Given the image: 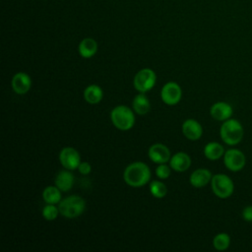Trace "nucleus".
<instances>
[{
	"instance_id": "1",
	"label": "nucleus",
	"mask_w": 252,
	"mask_h": 252,
	"mask_svg": "<svg viewBox=\"0 0 252 252\" xmlns=\"http://www.w3.org/2000/svg\"><path fill=\"white\" fill-rule=\"evenodd\" d=\"M151 178L150 167L142 161H135L128 164L123 172V179L126 184L132 187L146 185Z\"/></svg>"
},
{
	"instance_id": "2",
	"label": "nucleus",
	"mask_w": 252,
	"mask_h": 252,
	"mask_svg": "<svg viewBox=\"0 0 252 252\" xmlns=\"http://www.w3.org/2000/svg\"><path fill=\"white\" fill-rule=\"evenodd\" d=\"M59 213L65 218L74 219L81 216L86 209V201L78 196L71 195L59 202Z\"/></svg>"
},
{
	"instance_id": "3",
	"label": "nucleus",
	"mask_w": 252,
	"mask_h": 252,
	"mask_svg": "<svg viewBox=\"0 0 252 252\" xmlns=\"http://www.w3.org/2000/svg\"><path fill=\"white\" fill-rule=\"evenodd\" d=\"M110 119L113 125L121 130H130L135 124V115L131 108L126 105H117L110 112Z\"/></svg>"
},
{
	"instance_id": "4",
	"label": "nucleus",
	"mask_w": 252,
	"mask_h": 252,
	"mask_svg": "<svg viewBox=\"0 0 252 252\" xmlns=\"http://www.w3.org/2000/svg\"><path fill=\"white\" fill-rule=\"evenodd\" d=\"M221 140L229 145L234 146L237 145L243 137V128L240 122L235 119H227L225 120L220 130Z\"/></svg>"
},
{
	"instance_id": "5",
	"label": "nucleus",
	"mask_w": 252,
	"mask_h": 252,
	"mask_svg": "<svg viewBox=\"0 0 252 252\" xmlns=\"http://www.w3.org/2000/svg\"><path fill=\"white\" fill-rule=\"evenodd\" d=\"M211 186L214 194L220 199H226L230 197L234 190V185L230 177L222 173L215 174L212 177Z\"/></svg>"
},
{
	"instance_id": "6",
	"label": "nucleus",
	"mask_w": 252,
	"mask_h": 252,
	"mask_svg": "<svg viewBox=\"0 0 252 252\" xmlns=\"http://www.w3.org/2000/svg\"><path fill=\"white\" fill-rule=\"evenodd\" d=\"M157 82V75L154 70L144 68L138 71L134 77V87L139 93H147L151 91Z\"/></svg>"
},
{
	"instance_id": "7",
	"label": "nucleus",
	"mask_w": 252,
	"mask_h": 252,
	"mask_svg": "<svg viewBox=\"0 0 252 252\" xmlns=\"http://www.w3.org/2000/svg\"><path fill=\"white\" fill-rule=\"evenodd\" d=\"M160 97L167 105L177 104L182 97L181 87L175 82H168L161 88Z\"/></svg>"
},
{
	"instance_id": "8",
	"label": "nucleus",
	"mask_w": 252,
	"mask_h": 252,
	"mask_svg": "<svg viewBox=\"0 0 252 252\" xmlns=\"http://www.w3.org/2000/svg\"><path fill=\"white\" fill-rule=\"evenodd\" d=\"M245 156L237 149H229L223 155V162L227 169L231 171H238L245 165Z\"/></svg>"
},
{
	"instance_id": "9",
	"label": "nucleus",
	"mask_w": 252,
	"mask_h": 252,
	"mask_svg": "<svg viewBox=\"0 0 252 252\" xmlns=\"http://www.w3.org/2000/svg\"><path fill=\"white\" fill-rule=\"evenodd\" d=\"M59 160L64 168L74 170L78 168L81 163V157L76 149L72 147H65L60 151Z\"/></svg>"
},
{
	"instance_id": "10",
	"label": "nucleus",
	"mask_w": 252,
	"mask_h": 252,
	"mask_svg": "<svg viewBox=\"0 0 252 252\" xmlns=\"http://www.w3.org/2000/svg\"><path fill=\"white\" fill-rule=\"evenodd\" d=\"M148 156L150 159L155 163H165L170 159V151L169 149L160 143L152 145L149 148Z\"/></svg>"
},
{
	"instance_id": "11",
	"label": "nucleus",
	"mask_w": 252,
	"mask_h": 252,
	"mask_svg": "<svg viewBox=\"0 0 252 252\" xmlns=\"http://www.w3.org/2000/svg\"><path fill=\"white\" fill-rule=\"evenodd\" d=\"M12 89L18 94H27L32 87L31 77L24 72H19L15 74L12 78Z\"/></svg>"
},
{
	"instance_id": "12",
	"label": "nucleus",
	"mask_w": 252,
	"mask_h": 252,
	"mask_svg": "<svg viewBox=\"0 0 252 252\" xmlns=\"http://www.w3.org/2000/svg\"><path fill=\"white\" fill-rule=\"evenodd\" d=\"M183 135L191 141L199 140L203 134V128L201 124L195 119H187L182 124Z\"/></svg>"
},
{
	"instance_id": "13",
	"label": "nucleus",
	"mask_w": 252,
	"mask_h": 252,
	"mask_svg": "<svg viewBox=\"0 0 252 252\" xmlns=\"http://www.w3.org/2000/svg\"><path fill=\"white\" fill-rule=\"evenodd\" d=\"M210 113L214 119L225 121L232 115V107L224 101H218L211 106Z\"/></svg>"
},
{
	"instance_id": "14",
	"label": "nucleus",
	"mask_w": 252,
	"mask_h": 252,
	"mask_svg": "<svg viewBox=\"0 0 252 252\" xmlns=\"http://www.w3.org/2000/svg\"><path fill=\"white\" fill-rule=\"evenodd\" d=\"M169 165L173 170L177 172H183L190 167L191 158L186 153L178 152L170 158Z\"/></svg>"
},
{
	"instance_id": "15",
	"label": "nucleus",
	"mask_w": 252,
	"mask_h": 252,
	"mask_svg": "<svg viewBox=\"0 0 252 252\" xmlns=\"http://www.w3.org/2000/svg\"><path fill=\"white\" fill-rule=\"evenodd\" d=\"M212 177V172L209 169L198 168L191 173L189 181L192 186L196 188H201L211 182Z\"/></svg>"
},
{
	"instance_id": "16",
	"label": "nucleus",
	"mask_w": 252,
	"mask_h": 252,
	"mask_svg": "<svg viewBox=\"0 0 252 252\" xmlns=\"http://www.w3.org/2000/svg\"><path fill=\"white\" fill-rule=\"evenodd\" d=\"M55 185L62 191V192H67L69 191L75 182V177L69 169L67 170H62L60 171L56 177H55Z\"/></svg>"
},
{
	"instance_id": "17",
	"label": "nucleus",
	"mask_w": 252,
	"mask_h": 252,
	"mask_svg": "<svg viewBox=\"0 0 252 252\" xmlns=\"http://www.w3.org/2000/svg\"><path fill=\"white\" fill-rule=\"evenodd\" d=\"M79 53L84 58L93 57L97 51V43L92 37H86L79 43Z\"/></svg>"
},
{
	"instance_id": "18",
	"label": "nucleus",
	"mask_w": 252,
	"mask_h": 252,
	"mask_svg": "<svg viewBox=\"0 0 252 252\" xmlns=\"http://www.w3.org/2000/svg\"><path fill=\"white\" fill-rule=\"evenodd\" d=\"M103 97V91L97 85H90L84 90V98L90 104H97Z\"/></svg>"
},
{
	"instance_id": "19",
	"label": "nucleus",
	"mask_w": 252,
	"mask_h": 252,
	"mask_svg": "<svg viewBox=\"0 0 252 252\" xmlns=\"http://www.w3.org/2000/svg\"><path fill=\"white\" fill-rule=\"evenodd\" d=\"M132 106H133V110L140 115H144L148 113L151 109L150 100L145 94V93H140L134 97Z\"/></svg>"
},
{
	"instance_id": "20",
	"label": "nucleus",
	"mask_w": 252,
	"mask_h": 252,
	"mask_svg": "<svg viewBox=\"0 0 252 252\" xmlns=\"http://www.w3.org/2000/svg\"><path fill=\"white\" fill-rule=\"evenodd\" d=\"M204 155L210 160H217L224 155V149L220 143L210 142L204 148Z\"/></svg>"
},
{
	"instance_id": "21",
	"label": "nucleus",
	"mask_w": 252,
	"mask_h": 252,
	"mask_svg": "<svg viewBox=\"0 0 252 252\" xmlns=\"http://www.w3.org/2000/svg\"><path fill=\"white\" fill-rule=\"evenodd\" d=\"M61 190L55 186H47L42 192V198L46 204H59L61 201Z\"/></svg>"
},
{
	"instance_id": "22",
	"label": "nucleus",
	"mask_w": 252,
	"mask_h": 252,
	"mask_svg": "<svg viewBox=\"0 0 252 252\" xmlns=\"http://www.w3.org/2000/svg\"><path fill=\"white\" fill-rule=\"evenodd\" d=\"M229 244H230V237L227 233H224V232L217 234L213 239V245L219 251H223L227 249Z\"/></svg>"
},
{
	"instance_id": "23",
	"label": "nucleus",
	"mask_w": 252,
	"mask_h": 252,
	"mask_svg": "<svg viewBox=\"0 0 252 252\" xmlns=\"http://www.w3.org/2000/svg\"><path fill=\"white\" fill-rule=\"evenodd\" d=\"M150 192L155 198L161 199L166 195L167 188H166L165 184L162 183L161 181L154 180L150 183Z\"/></svg>"
},
{
	"instance_id": "24",
	"label": "nucleus",
	"mask_w": 252,
	"mask_h": 252,
	"mask_svg": "<svg viewBox=\"0 0 252 252\" xmlns=\"http://www.w3.org/2000/svg\"><path fill=\"white\" fill-rule=\"evenodd\" d=\"M59 214V209L54 204H46L42 209V217L46 220H55Z\"/></svg>"
},
{
	"instance_id": "25",
	"label": "nucleus",
	"mask_w": 252,
	"mask_h": 252,
	"mask_svg": "<svg viewBox=\"0 0 252 252\" xmlns=\"http://www.w3.org/2000/svg\"><path fill=\"white\" fill-rule=\"evenodd\" d=\"M170 165L168 166L165 163H159V165H158V167L156 168V175L159 179H166L170 175Z\"/></svg>"
},
{
	"instance_id": "26",
	"label": "nucleus",
	"mask_w": 252,
	"mask_h": 252,
	"mask_svg": "<svg viewBox=\"0 0 252 252\" xmlns=\"http://www.w3.org/2000/svg\"><path fill=\"white\" fill-rule=\"evenodd\" d=\"M78 170H79V172H80L81 174H83V175H88V174H90L91 171H92V166H91V164H90L89 162H87V161H81V163H80L79 166H78Z\"/></svg>"
},
{
	"instance_id": "27",
	"label": "nucleus",
	"mask_w": 252,
	"mask_h": 252,
	"mask_svg": "<svg viewBox=\"0 0 252 252\" xmlns=\"http://www.w3.org/2000/svg\"><path fill=\"white\" fill-rule=\"evenodd\" d=\"M242 218L246 221H252V206H247L243 209Z\"/></svg>"
}]
</instances>
